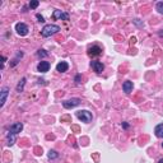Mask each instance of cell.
Segmentation results:
<instances>
[{
  "label": "cell",
  "mask_w": 163,
  "mask_h": 163,
  "mask_svg": "<svg viewBox=\"0 0 163 163\" xmlns=\"http://www.w3.org/2000/svg\"><path fill=\"white\" fill-rule=\"evenodd\" d=\"M155 9L158 10V13H161V14H163V1H159L155 4Z\"/></svg>",
  "instance_id": "cell-18"
},
{
  "label": "cell",
  "mask_w": 163,
  "mask_h": 163,
  "mask_svg": "<svg viewBox=\"0 0 163 163\" xmlns=\"http://www.w3.org/2000/svg\"><path fill=\"white\" fill-rule=\"evenodd\" d=\"M122 89H124V92L126 93V94L131 93L132 92V82H130V80L124 82V84H122Z\"/></svg>",
  "instance_id": "cell-11"
},
{
  "label": "cell",
  "mask_w": 163,
  "mask_h": 163,
  "mask_svg": "<svg viewBox=\"0 0 163 163\" xmlns=\"http://www.w3.org/2000/svg\"><path fill=\"white\" fill-rule=\"evenodd\" d=\"M154 132H155V136H157V138H163V124H159L155 126Z\"/></svg>",
  "instance_id": "cell-13"
},
{
  "label": "cell",
  "mask_w": 163,
  "mask_h": 163,
  "mask_svg": "<svg viewBox=\"0 0 163 163\" xmlns=\"http://www.w3.org/2000/svg\"><path fill=\"white\" fill-rule=\"evenodd\" d=\"M47 157H49V159H55V158L59 157V153L56 151H50L49 154H47Z\"/></svg>",
  "instance_id": "cell-17"
},
{
  "label": "cell",
  "mask_w": 163,
  "mask_h": 163,
  "mask_svg": "<svg viewBox=\"0 0 163 163\" xmlns=\"http://www.w3.org/2000/svg\"><path fill=\"white\" fill-rule=\"evenodd\" d=\"M15 31H17V33H18L19 36H26L28 33L29 28H28L27 24H24V23H17Z\"/></svg>",
  "instance_id": "cell-4"
},
{
  "label": "cell",
  "mask_w": 163,
  "mask_h": 163,
  "mask_svg": "<svg viewBox=\"0 0 163 163\" xmlns=\"http://www.w3.org/2000/svg\"><path fill=\"white\" fill-rule=\"evenodd\" d=\"M8 94H9V88L4 87L1 89V92H0V107H3V106L5 105V101H6Z\"/></svg>",
  "instance_id": "cell-7"
},
{
  "label": "cell",
  "mask_w": 163,
  "mask_h": 163,
  "mask_svg": "<svg viewBox=\"0 0 163 163\" xmlns=\"http://www.w3.org/2000/svg\"><path fill=\"white\" fill-rule=\"evenodd\" d=\"M76 117L80 120L82 122H85V124H88V122L92 121V114L87 110H80V111L76 112Z\"/></svg>",
  "instance_id": "cell-2"
},
{
  "label": "cell",
  "mask_w": 163,
  "mask_h": 163,
  "mask_svg": "<svg viewBox=\"0 0 163 163\" xmlns=\"http://www.w3.org/2000/svg\"><path fill=\"white\" fill-rule=\"evenodd\" d=\"M14 143H15V134H10L8 136V143H6V144H8L9 147H12Z\"/></svg>",
  "instance_id": "cell-16"
},
{
  "label": "cell",
  "mask_w": 163,
  "mask_h": 163,
  "mask_svg": "<svg viewBox=\"0 0 163 163\" xmlns=\"http://www.w3.org/2000/svg\"><path fill=\"white\" fill-rule=\"evenodd\" d=\"M69 69V64L66 61H60L58 65H56V70L60 71V73H64V71H68Z\"/></svg>",
  "instance_id": "cell-10"
},
{
  "label": "cell",
  "mask_w": 163,
  "mask_h": 163,
  "mask_svg": "<svg viewBox=\"0 0 163 163\" xmlns=\"http://www.w3.org/2000/svg\"><path fill=\"white\" fill-rule=\"evenodd\" d=\"M52 18L54 19H62V21H69V14L62 10H59V9H56L52 13Z\"/></svg>",
  "instance_id": "cell-5"
},
{
  "label": "cell",
  "mask_w": 163,
  "mask_h": 163,
  "mask_svg": "<svg viewBox=\"0 0 163 163\" xmlns=\"http://www.w3.org/2000/svg\"><path fill=\"white\" fill-rule=\"evenodd\" d=\"M22 58H23V52L18 51V52H17V56L13 59V62H10V66H15L19 62V59H22Z\"/></svg>",
  "instance_id": "cell-14"
},
{
  "label": "cell",
  "mask_w": 163,
  "mask_h": 163,
  "mask_svg": "<svg viewBox=\"0 0 163 163\" xmlns=\"http://www.w3.org/2000/svg\"><path fill=\"white\" fill-rule=\"evenodd\" d=\"M158 163H163V159H159V162Z\"/></svg>",
  "instance_id": "cell-27"
},
{
  "label": "cell",
  "mask_w": 163,
  "mask_h": 163,
  "mask_svg": "<svg viewBox=\"0 0 163 163\" xmlns=\"http://www.w3.org/2000/svg\"><path fill=\"white\" fill-rule=\"evenodd\" d=\"M60 31V27L59 26H56V24H47V26H45L44 28H42V36L44 37H50V36H54L56 35Z\"/></svg>",
  "instance_id": "cell-1"
},
{
  "label": "cell",
  "mask_w": 163,
  "mask_h": 163,
  "mask_svg": "<svg viewBox=\"0 0 163 163\" xmlns=\"http://www.w3.org/2000/svg\"><path fill=\"white\" fill-rule=\"evenodd\" d=\"M5 61H6L5 56H1V62H3V66H4V64H5Z\"/></svg>",
  "instance_id": "cell-24"
},
{
  "label": "cell",
  "mask_w": 163,
  "mask_h": 163,
  "mask_svg": "<svg viewBox=\"0 0 163 163\" xmlns=\"http://www.w3.org/2000/svg\"><path fill=\"white\" fill-rule=\"evenodd\" d=\"M92 68L94 69V71H96V73L101 74V73L103 71L105 66H103V64H102V62H99V61H92Z\"/></svg>",
  "instance_id": "cell-9"
},
{
  "label": "cell",
  "mask_w": 163,
  "mask_h": 163,
  "mask_svg": "<svg viewBox=\"0 0 163 163\" xmlns=\"http://www.w3.org/2000/svg\"><path fill=\"white\" fill-rule=\"evenodd\" d=\"M80 102L82 101L79 98H71V99H68V101L62 102V106H64V108L70 110V108H74V107H76V106H79Z\"/></svg>",
  "instance_id": "cell-3"
},
{
  "label": "cell",
  "mask_w": 163,
  "mask_h": 163,
  "mask_svg": "<svg viewBox=\"0 0 163 163\" xmlns=\"http://www.w3.org/2000/svg\"><path fill=\"white\" fill-rule=\"evenodd\" d=\"M159 36H161V37H163V32H159Z\"/></svg>",
  "instance_id": "cell-26"
},
{
  "label": "cell",
  "mask_w": 163,
  "mask_h": 163,
  "mask_svg": "<svg viewBox=\"0 0 163 163\" xmlns=\"http://www.w3.org/2000/svg\"><path fill=\"white\" fill-rule=\"evenodd\" d=\"M38 5H40V1H37V0H33V1L29 3V8L31 9H36Z\"/></svg>",
  "instance_id": "cell-19"
},
{
  "label": "cell",
  "mask_w": 163,
  "mask_h": 163,
  "mask_svg": "<svg viewBox=\"0 0 163 163\" xmlns=\"http://www.w3.org/2000/svg\"><path fill=\"white\" fill-rule=\"evenodd\" d=\"M102 49L98 47V46H92V47L88 49V54L89 55H101Z\"/></svg>",
  "instance_id": "cell-12"
},
{
  "label": "cell",
  "mask_w": 163,
  "mask_h": 163,
  "mask_svg": "<svg viewBox=\"0 0 163 163\" xmlns=\"http://www.w3.org/2000/svg\"><path fill=\"white\" fill-rule=\"evenodd\" d=\"M132 22H134L136 26H139V27H143V23H140V22H139V19H134V21H132Z\"/></svg>",
  "instance_id": "cell-23"
},
{
  "label": "cell",
  "mask_w": 163,
  "mask_h": 163,
  "mask_svg": "<svg viewBox=\"0 0 163 163\" xmlns=\"http://www.w3.org/2000/svg\"><path fill=\"white\" fill-rule=\"evenodd\" d=\"M49 69H50V62L49 61H41L37 66V70L40 73H46V71H49Z\"/></svg>",
  "instance_id": "cell-8"
},
{
  "label": "cell",
  "mask_w": 163,
  "mask_h": 163,
  "mask_svg": "<svg viewBox=\"0 0 163 163\" xmlns=\"http://www.w3.org/2000/svg\"><path fill=\"white\" fill-rule=\"evenodd\" d=\"M122 126H124V128H125V129H128V128H129V125H128V124H126V122H124V124H122Z\"/></svg>",
  "instance_id": "cell-25"
},
{
  "label": "cell",
  "mask_w": 163,
  "mask_h": 163,
  "mask_svg": "<svg viewBox=\"0 0 163 163\" xmlns=\"http://www.w3.org/2000/svg\"><path fill=\"white\" fill-rule=\"evenodd\" d=\"M75 82H76V84H80L82 83V75L80 74H78L75 76Z\"/></svg>",
  "instance_id": "cell-21"
},
{
  "label": "cell",
  "mask_w": 163,
  "mask_h": 163,
  "mask_svg": "<svg viewBox=\"0 0 163 163\" xmlns=\"http://www.w3.org/2000/svg\"><path fill=\"white\" fill-rule=\"evenodd\" d=\"M24 84H26V78H22V79H21V82H19V83H18V85H17V92H23Z\"/></svg>",
  "instance_id": "cell-15"
},
{
  "label": "cell",
  "mask_w": 163,
  "mask_h": 163,
  "mask_svg": "<svg viewBox=\"0 0 163 163\" xmlns=\"http://www.w3.org/2000/svg\"><path fill=\"white\" fill-rule=\"evenodd\" d=\"M162 145H163V143H162Z\"/></svg>",
  "instance_id": "cell-28"
},
{
  "label": "cell",
  "mask_w": 163,
  "mask_h": 163,
  "mask_svg": "<svg viewBox=\"0 0 163 163\" xmlns=\"http://www.w3.org/2000/svg\"><path fill=\"white\" fill-rule=\"evenodd\" d=\"M23 130V124L22 122H15V124L10 125V128H9V131H10V134H18V132H21Z\"/></svg>",
  "instance_id": "cell-6"
},
{
  "label": "cell",
  "mask_w": 163,
  "mask_h": 163,
  "mask_svg": "<svg viewBox=\"0 0 163 163\" xmlns=\"http://www.w3.org/2000/svg\"><path fill=\"white\" fill-rule=\"evenodd\" d=\"M47 55L49 54L45 51V50H38V51H37V56H38V58H46Z\"/></svg>",
  "instance_id": "cell-20"
},
{
  "label": "cell",
  "mask_w": 163,
  "mask_h": 163,
  "mask_svg": "<svg viewBox=\"0 0 163 163\" xmlns=\"http://www.w3.org/2000/svg\"><path fill=\"white\" fill-rule=\"evenodd\" d=\"M36 17H37V19H38V22H41V23H44V22H45V19H44V17H42L41 14H37V15H36Z\"/></svg>",
  "instance_id": "cell-22"
}]
</instances>
